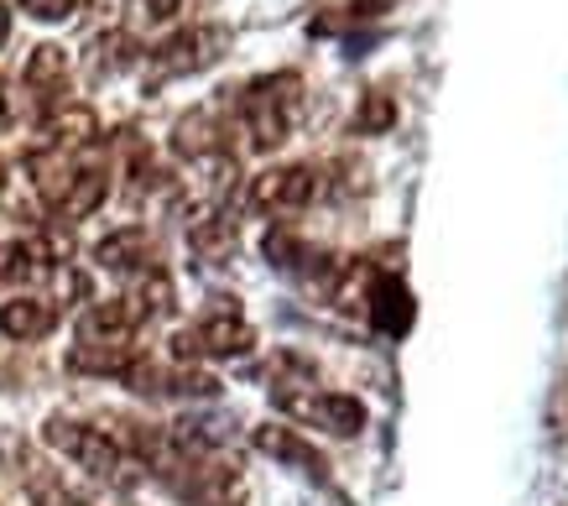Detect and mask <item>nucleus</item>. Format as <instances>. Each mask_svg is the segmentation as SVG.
<instances>
[{"label":"nucleus","instance_id":"obj_8","mask_svg":"<svg viewBox=\"0 0 568 506\" xmlns=\"http://www.w3.org/2000/svg\"><path fill=\"white\" fill-rule=\"evenodd\" d=\"M94 266H104V272H115V277H125V282H136V277L162 272V251H156L146 225H125L94 245Z\"/></svg>","mask_w":568,"mask_h":506},{"label":"nucleus","instance_id":"obj_18","mask_svg":"<svg viewBox=\"0 0 568 506\" xmlns=\"http://www.w3.org/2000/svg\"><path fill=\"white\" fill-rule=\"evenodd\" d=\"M32 21H69L79 11V0H17Z\"/></svg>","mask_w":568,"mask_h":506},{"label":"nucleus","instance_id":"obj_23","mask_svg":"<svg viewBox=\"0 0 568 506\" xmlns=\"http://www.w3.org/2000/svg\"><path fill=\"white\" fill-rule=\"evenodd\" d=\"M564 506H568V502H564Z\"/></svg>","mask_w":568,"mask_h":506},{"label":"nucleus","instance_id":"obj_12","mask_svg":"<svg viewBox=\"0 0 568 506\" xmlns=\"http://www.w3.org/2000/svg\"><path fill=\"white\" fill-rule=\"evenodd\" d=\"M251 444H256L266 459H276V465H293V470L313 475V480H324V475H328L324 454L313 449V444L297 434L293 423H261L256 434H251Z\"/></svg>","mask_w":568,"mask_h":506},{"label":"nucleus","instance_id":"obj_13","mask_svg":"<svg viewBox=\"0 0 568 506\" xmlns=\"http://www.w3.org/2000/svg\"><path fill=\"white\" fill-rule=\"evenodd\" d=\"M69 69H73L69 48L37 42L32 53H27V63H21V89H32L37 100H52V105H58V94H63V84H69Z\"/></svg>","mask_w":568,"mask_h":506},{"label":"nucleus","instance_id":"obj_1","mask_svg":"<svg viewBox=\"0 0 568 506\" xmlns=\"http://www.w3.org/2000/svg\"><path fill=\"white\" fill-rule=\"evenodd\" d=\"M303 115V79L297 73H261L235 94V131L251 152H276Z\"/></svg>","mask_w":568,"mask_h":506},{"label":"nucleus","instance_id":"obj_10","mask_svg":"<svg viewBox=\"0 0 568 506\" xmlns=\"http://www.w3.org/2000/svg\"><path fill=\"white\" fill-rule=\"evenodd\" d=\"M189 245L199 262H230L235 245H241V230H235V214L224 210L220 199H204L199 210L189 214Z\"/></svg>","mask_w":568,"mask_h":506},{"label":"nucleus","instance_id":"obj_2","mask_svg":"<svg viewBox=\"0 0 568 506\" xmlns=\"http://www.w3.org/2000/svg\"><path fill=\"white\" fill-rule=\"evenodd\" d=\"M42 444H48L52 454H63L69 465H79L84 475L104 480V486H125V480L136 475V459L125 454V444L115 438V428H104V423L52 413V418L42 423Z\"/></svg>","mask_w":568,"mask_h":506},{"label":"nucleus","instance_id":"obj_3","mask_svg":"<svg viewBox=\"0 0 568 506\" xmlns=\"http://www.w3.org/2000/svg\"><path fill=\"white\" fill-rule=\"evenodd\" d=\"M256 350V324L241 314V308H214V314L193 318L173 334V361H241Z\"/></svg>","mask_w":568,"mask_h":506},{"label":"nucleus","instance_id":"obj_21","mask_svg":"<svg viewBox=\"0 0 568 506\" xmlns=\"http://www.w3.org/2000/svg\"><path fill=\"white\" fill-rule=\"evenodd\" d=\"M6 42H11V6L0 0V53H6Z\"/></svg>","mask_w":568,"mask_h":506},{"label":"nucleus","instance_id":"obj_5","mask_svg":"<svg viewBox=\"0 0 568 506\" xmlns=\"http://www.w3.org/2000/svg\"><path fill=\"white\" fill-rule=\"evenodd\" d=\"M276 407L293 413L297 423L308 428H324L334 438H355L365 428V402L349 397V392H318V386H293V392H276Z\"/></svg>","mask_w":568,"mask_h":506},{"label":"nucleus","instance_id":"obj_9","mask_svg":"<svg viewBox=\"0 0 568 506\" xmlns=\"http://www.w3.org/2000/svg\"><path fill=\"white\" fill-rule=\"evenodd\" d=\"M58 318H63V308L42 293H0V334L6 340H21V345L48 340L58 330Z\"/></svg>","mask_w":568,"mask_h":506},{"label":"nucleus","instance_id":"obj_6","mask_svg":"<svg viewBox=\"0 0 568 506\" xmlns=\"http://www.w3.org/2000/svg\"><path fill=\"white\" fill-rule=\"evenodd\" d=\"M131 392H141V397H173V402H193V397H214L220 392V382L209 376L204 366H189V361H156V355H136L131 366H125L121 376Z\"/></svg>","mask_w":568,"mask_h":506},{"label":"nucleus","instance_id":"obj_19","mask_svg":"<svg viewBox=\"0 0 568 506\" xmlns=\"http://www.w3.org/2000/svg\"><path fill=\"white\" fill-rule=\"evenodd\" d=\"M27 496H32V506H84L73 490L58 486V480H32V490H27Z\"/></svg>","mask_w":568,"mask_h":506},{"label":"nucleus","instance_id":"obj_7","mask_svg":"<svg viewBox=\"0 0 568 506\" xmlns=\"http://www.w3.org/2000/svg\"><path fill=\"white\" fill-rule=\"evenodd\" d=\"M318 193H324V178H318L313 162H282V168H266V173L251 178L245 199L261 214H297L308 210Z\"/></svg>","mask_w":568,"mask_h":506},{"label":"nucleus","instance_id":"obj_15","mask_svg":"<svg viewBox=\"0 0 568 506\" xmlns=\"http://www.w3.org/2000/svg\"><path fill=\"white\" fill-rule=\"evenodd\" d=\"M371 318H376L386 334H402L413 324V297L396 277H376L371 282Z\"/></svg>","mask_w":568,"mask_h":506},{"label":"nucleus","instance_id":"obj_16","mask_svg":"<svg viewBox=\"0 0 568 506\" xmlns=\"http://www.w3.org/2000/svg\"><path fill=\"white\" fill-rule=\"evenodd\" d=\"M183 6L189 0H125V37H156L168 32V27H178V17H183Z\"/></svg>","mask_w":568,"mask_h":506},{"label":"nucleus","instance_id":"obj_11","mask_svg":"<svg viewBox=\"0 0 568 506\" xmlns=\"http://www.w3.org/2000/svg\"><path fill=\"white\" fill-rule=\"evenodd\" d=\"M104 199H110V168H104V158L94 152V158H89L84 168L73 173L69 189L52 199V210H48V214L58 220V225H79V220H89V214L100 210Z\"/></svg>","mask_w":568,"mask_h":506},{"label":"nucleus","instance_id":"obj_20","mask_svg":"<svg viewBox=\"0 0 568 506\" xmlns=\"http://www.w3.org/2000/svg\"><path fill=\"white\" fill-rule=\"evenodd\" d=\"M396 0H355L349 6V17H381V11H392Z\"/></svg>","mask_w":568,"mask_h":506},{"label":"nucleus","instance_id":"obj_22","mask_svg":"<svg viewBox=\"0 0 568 506\" xmlns=\"http://www.w3.org/2000/svg\"><path fill=\"white\" fill-rule=\"evenodd\" d=\"M0 189H6V168H0Z\"/></svg>","mask_w":568,"mask_h":506},{"label":"nucleus","instance_id":"obj_4","mask_svg":"<svg viewBox=\"0 0 568 506\" xmlns=\"http://www.w3.org/2000/svg\"><path fill=\"white\" fill-rule=\"evenodd\" d=\"M224 53H230L224 27H178L173 37H162L146 53V63H152V79H189V73L214 69Z\"/></svg>","mask_w":568,"mask_h":506},{"label":"nucleus","instance_id":"obj_14","mask_svg":"<svg viewBox=\"0 0 568 506\" xmlns=\"http://www.w3.org/2000/svg\"><path fill=\"white\" fill-rule=\"evenodd\" d=\"M173 146L183 152L189 162H209V158H224V125L214 110H189L173 131Z\"/></svg>","mask_w":568,"mask_h":506},{"label":"nucleus","instance_id":"obj_17","mask_svg":"<svg viewBox=\"0 0 568 506\" xmlns=\"http://www.w3.org/2000/svg\"><path fill=\"white\" fill-rule=\"evenodd\" d=\"M392 125H396V100L381 94V89H371L361 100V110H355V131H361V136H381V131H392Z\"/></svg>","mask_w":568,"mask_h":506}]
</instances>
